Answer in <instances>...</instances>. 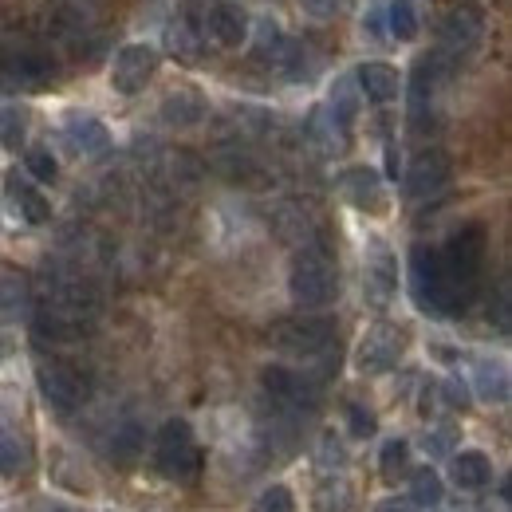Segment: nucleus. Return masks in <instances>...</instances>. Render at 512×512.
<instances>
[{
    "instance_id": "obj_14",
    "label": "nucleus",
    "mask_w": 512,
    "mask_h": 512,
    "mask_svg": "<svg viewBox=\"0 0 512 512\" xmlns=\"http://www.w3.org/2000/svg\"><path fill=\"white\" fill-rule=\"evenodd\" d=\"M394 292H398V264L383 245H375L367 256V300L375 308H386L394 300Z\"/></svg>"
},
{
    "instance_id": "obj_9",
    "label": "nucleus",
    "mask_w": 512,
    "mask_h": 512,
    "mask_svg": "<svg viewBox=\"0 0 512 512\" xmlns=\"http://www.w3.org/2000/svg\"><path fill=\"white\" fill-rule=\"evenodd\" d=\"M449 178H453V162L446 150H422L406 170V197L410 201L438 197L449 186Z\"/></svg>"
},
{
    "instance_id": "obj_5",
    "label": "nucleus",
    "mask_w": 512,
    "mask_h": 512,
    "mask_svg": "<svg viewBox=\"0 0 512 512\" xmlns=\"http://www.w3.org/2000/svg\"><path fill=\"white\" fill-rule=\"evenodd\" d=\"M154 457H158V469H162V477H170V481H182V485L197 481V469H201V453H197V446H193L190 422H182V418H170V422L158 430V446H154Z\"/></svg>"
},
{
    "instance_id": "obj_8",
    "label": "nucleus",
    "mask_w": 512,
    "mask_h": 512,
    "mask_svg": "<svg viewBox=\"0 0 512 512\" xmlns=\"http://www.w3.org/2000/svg\"><path fill=\"white\" fill-rule=\"evenodd\" d=\"M402 351H406V331L394 327V323H379V327H371V331L363 335L355 363H359L363 375H383L390 367H398Z\"/></svg>"
},
{
    "instance_id": "obj_6",
    "label": "nucleus",
    "mask_w": 512,
    "mask_h": 512,
    "mask_svg": "<svg viewBox=\"0 0 512 512\" xmlns=\"http://www.w3.org/2000/svg\"><path fill=\"white\" fill-rule=\"evenodd\" d=\"M0 79L20 91H44L56 83V60L32 44H16L0 52Z\"/></svg>"
},
{
    "instance_id": "obj_15",
    "label": "nucleus",
    "mask_w": 512,
    "mask_h": 512,
    "mask_svg": "<svg viewBox=\"0 0 512 512\" xmlns=\"http://www.w3.org/2000/svg\"><path fill=\"white\" fill-rule=\"evenodd\" d=\"M343 193H347V201H351L355 209H363V213H383L386 209L383 178H379L375 170H367V166H355V170L343 174Z\"/></svg>"
},
{
    "instance_id": "obj_12",
    "label": "nucleus",
    "mask_w": 512,
    "mask_h": 512,
    "mask_svg": "<svg viewBox=\"0 0 512 512\" xmlns=\"http://www.w3.org/2000/svg\"><path fill=\"white\" fill-rule=\"evenodd\" d=\"M485 40V12L477 4H457L442 24V48L449 56H469Z\"/></svg>"
},
{
    "instance_id": "obj_20",
    "label": "nucleus",
    "mask_w": 512,
    "mask_h": 512,
    "mask_svg": "<svg viewBox=\"0 0 512 512\" xmlns=\"http://www.w3.org/2000/svg\"><path fill=\"white\" fill-rule=\"evenodd\" d=\"M272 64L280 67L292 83H308L316 71H320V56L308 48V44H296V40H280L276 48V60Z\"/></svg>"
},
{
    "instance_id": "obj_10",
    "label": "nucleus",
    "mask_w": 512,
    "mask_h": 512,
    "mask_svg": "<svg viewBox=\"0 0 512 512\" xmlns=\"http://www.w3.org/2000/svg\"><path fill=\"white\" fill-rule=\"evenodd\" d=\"M260 383L280 406H292V410H316L320 406V383L312 375H300L288 367H268Z\"/></svg>"
},
{
    "instance_id": "obj_16",
    "label": "nucleus",
    "mask_w": 512,
    "mask_h": 512,
    "mask_svg": "<svg viewBox=\"0 0 512 512\" xmlns=\"http://www.w3.org/2000/svg\"><path fill=\"white\" fill-rule=\"evenodd\" d=\"M64 138H67V146H71L75 154H83V158H99V154H107V146H111L107 127H103L99 119H91V115H67Z\"/></svg>"
},
{
    "instance_id": "obj_33",
    "label": "nucleus",
    "mask_w": 512,
    "mask_h": 512,
    "mask_svg": "<svg viewBox=\"0 0 512 512\" xmlns=\"http://www.w3.org/2000/svg\"><path fill=\"white\" fill-rule=\"evenodd\" d=\"M256 512H296V501H292V493L284 485H272V489H264Z\"/></svg>"
},
{
    "instance_id": "obj_37",
    "label": "nucleus",
    "mask_w": 512,
    "mask_h": 512,
    "mask_svg": "<svg viewBox=\"0 0 512 512\" xmlns=\"http://www.w3.org/2000/svg\"><path fill=\"white\" fill-rule=\"evenodd\" d=\"M442 390H446V402H449V406H461V410H465V402H469V398H465V386L449 379V383L442 386Z\"/></svg>"
},
{
    "instance_id": "obj_27",
    "label": "nucleus",
    "mask_w": 512,
    "mask_h": 512,
    "mask_svg": "<svg viewBox=\"0 0 512 512\" xmlns=\"http://www.w3.org/2000/svg\"><path fill=\"white\" fill-rule=\"evenodd\" d=\"M406 457H410V446L402 442V438H390L383 446V457H379V465H383V477L386 481H394L402 469H406Z\"/></svg>"
},
{
    "instance_id": "obj_21",
    "label": "nucleus",
    "mask_w": 512,
    "mask_h": 512,
    "mask_svg": "<svg viewBox=\"0 0 512 512\" xmlns=\"http://www.w3.org/2000/svg\"><path fill=\"white\" fill-rule=\"evenodd\" d=\"M8 201H12V209H16L28 225H44V221L52 217L48 197L40 190H32L28 182H20V178H8Z\"/></svg>"
},
{
    "instance_id": "obj_31",
    "label": "nucleus",
    "mask_w": 512,
    "mask_h": 512,
    "mask_svg": "<svg viewBox=\"0 0 512 512\" xmlns=\"http://www.w3.org/2000/svg\"><path fill=\"white\" fill-rule=\"evenodd\" d=\"M24 162H28V174H32L36 182H56V174H60L56 158H52L48 150H40V146H36V150H28V158H24Z\"/></svg>"
},
{
    "instance_id": "obj_3",
    "label": "nucleus",
    "mask_w": 512,
    "mask_h": 512,
    "mask_svg": "<svg viewBox=\"0 0 512 512\" xmlns=\"http://www.w3.org/2000/svg\"><path fill=\"white\" fill-rule=\"evenodd\" d=\"M268 343L296 359H316L335 347V323L323 316H292L268 327Z\"/></svg>"
},
{
    "instance_id": "obj_4",
    "label": "nucleus",
    "mask_w": 512,
    "mask_h": 512,
    "mask_svg": "<svg viewBox=\"0 0 512 512\" xmlns=\"http://www.w3.org/2000/svg\"><path fill=\"white\" fill-rule=\"evenodd\" d=\"M410 292H414V304L426 316H438L442 320V316L453 312V296H449L438 249H430V245H414L410 249Z\"/></svg>"
},
{
    "instance_id": "obj_30",
    "label": "nucleus",
    "mask_w": 512,
    "mask_h": 512,
    "mask_svg": "<svg viewBox=\"0 0 512 512\" xmlns=\"http://www.w3.org/2000/svg\"><path fill=\"white\" fill-rule=\"evenodd\" d=\"M138 449H142V430L138 426H123V430H115V442H111V453L119 457V461H134L138 457Z\"/></svg>"
},
{
    "instance_id": "obj_39",
    "label": "nucleus",
    "mask_w": 512,
    "mask_h": 512,
    "mask_svg": "<svg viewBox=\"0 0 512 512\" xmlns=\"http://www.w3.org/2000/svg\"><path fill=\"white\" fill-rule=\"evenodd\" d=\"M0 351H4V347H0Z\"/></svg>"
},
{
    "instance_id": "obj_32",
    "label": "nucleus",
    "mask_w": 512,
    "mask_h": 512,
    "mask_svg": "<svg viewBox=\"0 0 512 512\" xmlns=\"http://www.w3.org/2000/svg\"><path fill=\"white\" fill-rule=\"evenodd\" d=\"M347 426H351V434H355V438H371V434L379 430L375 414H371L367 406H359V402H351V406H347Z\"/></svg>"
},
{
    "instance_id": "obj_36",
    "label": "nucleus",
    "mask_w": 512,
    "mask_h": 512,
    "mask_svg": "<svg viewBox=\"0 0 512 512\" xmlns=\"http://www.w3.org/2000/svg\"><path fill=\"white\" fill-rule=\"evenodd\" d=\"M446 449H449V430H438V434L426 438V453H430V457H442Z\"/></svg>"
},
{
    "instance_id": "obj_29",
    "label": "nucleus",
    "mask_w": 512,
    "mask_h": 512,
    "mask_svg": "<svg viewBox=\"0 0 512 512\" xmlns=\"http://www.w3.org/2000/svg\"><path fill=\"white\" fill-rule=\"evenodd\" d=\"M16 469H20V446H16V434L0 418V477H12Z\"/></svg>"
},
{
    "instance_id": "obj_35",
    "label": "nucleus",
    "mask_w": 512,
    "mask_h": 512,
    "mask_svg": "<svg viewBox=\"0 0 512 512\" xmlns=\"http://www.w3.org/2000/svg\"><path fill=\"white\" fill-rule=\"evenodd\" d=\"M296 4H300V8H304L312 20H331V16H335V12H339L347 0H296Z\"/></svg>"
},
{
    "instance_id": "obj_23",
    "label": "nucleus",
    "mask_w": 512,
    "mask_h": 512,
    "mask_svg": "<svg viewBox=\"0 0 512 512\" xmlns=\"http://www.w3.org/2000/svg\"><path fill=\"white\" fill-rule=\"evenodd\" d=\"M442 497H446V485H442L438 469H430V465L426 469H414V477H410V501L418 509H438Z\"/></svg>"
},
{
    "instance_id": "obj_13",
    "label": "nucleus",
    "mask_w": 512,
    "mask_h": 512,
    "mask_svg": "<svg viewBox=\"0 0 512 512\" xmlns=\"http://www.w3.org/2000/svg\"><path fill=\"white\" fill-rule=\"evenodd\" d=\"M205 32H209V40L221 44V48H241V44L249 40V12H245L241 4L221 0V4H213V8L205 12Z\"/></svg>"
},
{
    "instance_id": "obj_25",
    "label": "nucleus",
    "mask_w": 512,
    "mask_h": 512,
    "mask_svg": "<svg viewBox=\"0 0 512 512\" xmlns=\"http://www.w3.org/2000/svg\"><path fill=\"white\" fill-rule=\"evenodd\" d=\"M355 115H359V99H355L351 83L343 79V83L331 87V127L339 130V134H347L351 123H355Z\"/></svg>"
},
{
    "instance_id": "obj_1",
    "label": "nucleus",
    "mask_w": 512,
    "mask_h": 512,
    "mask_svg": "<svg viewBox=\"0 0 512 512\" xmlns=\"http://www.w3.org/2000/svg\"><path fill=\"white\" fill-rule=\"evenodd\" d=\"M485 225H465L449 237V245L438 253L442 260V272H446L449 296H453V312L465 308L481 284V268H485Z\"/></svg>"
},
{
    "instance_id": "obj_2",
    "label": "nucleus",
    "mask_w": 512,
    "mask_h": 512,
    "mask_svg": "<svg viewBox=\"0 0 512 512\" xmlns=\"http://www.w3.org/2000/svg\"><path fill=\"white\" fill-rule=\"evenodd\" d=\"M288 292L300 308H327L335 296H339V268H335V256L327 253L323 245H304L296 260H292V272H288Z\"/></svg>"
},
{
    "instance_id": "obj_34",
    "label": "nucleus",
    "mask_w": 512,
    "mask_h": 512,
    "mask_svg": "<svg viewBox=\"0 0 512 512\" xmlns=\"http://www.w3.org/2000/svg\"><path fill=\"white\" fill-rule=\"evenodd\" d=\"M170 52H174V56H182V60H193V56H197V40L190 36V28H186V24L170 28Z\"/></svg>"
},
{
    "instance_id": "obj_24",
    "label": "nucleus",
    "mask_w": 512,
    "mask_h": 512,
    "mask_svg": "<svg viewBox=\"0 0 512 512\" xmlns=\"http://www.w3.org/2000/svg\"><path fill=\"white\" fill-rule=\"evenodd\" d=\"M386 32L402 44H410L418 36V12H414L410 0H390L386 4Z\"/></svg>"
},
{
    "instance_id": "obj_7",
    "label": "nucleus",
    "mask_w": 512,
    "mask_h": 512,
    "mask_svg": "<svg viewBox=\"0 0 512 512\" xmlns=\"http://www.w3.org/2000/svg\"><path fill=\"white\" fill-rule=\"evenodd\" d=\"M36 383H40L44 402L52 410H60V414H75L87 402V379L67 363H40L36 367Z\"/></svg>"
},
{
    "instance_id": "obj_28",
    "label": "nucleus",
    "mask_w": 512,
    "mask_h": 512,
    "mask_svg": "<svg viewBox=\"0 0 512 512\" xmlns=\"http://www.w3.org/2000/svg\"><path fill=\"white\" fill-rule=\"evenodd\" d=\"M20 142H24V115L16 107H4L0 111V146L16 150Z\"/></svg>"
},
{
    "instance_id": "obj_11",
    "label": "nucleus",
    "mask_w": 512,
    "mask_h": 512,
    "mask_svg": "<svg viewBox=\"0 0 512 512\" xmlns=\"http://www.w3.org/2000/svg\"><path fill=\"white\" fill-rule=\"evenodd\" d=\"M158 71V52L150 44H127L119 56H115V67H111V87L119 95H138L150 75Z\"/></svg>"
},
{
    "instance_id": "obj_22",
    "label": "nucleus",
    "mask_w": 512,
    "mask_h": 512,
    "mask_svg": "<svg viewBox=\"0 0 512 512\" xmlns=\"http://www.w3.org/2000/svg\"><path fill=\"white\" fill-rule=\"evenodd\" d=\"M28 304H32L28 280L16 272H0V323H16L20 316H28Z\"/></svg>"
},
{
    "instance_id": "obj_38",
    "label": "nucleus",
    "mask_w": 512,
    "mask_h": 512,
    "mask_svg": "<svg viewBox=\"0 0 512 512\" xmlns=\"http://www.w3.org/2000/svg\"><path fill=\"white\" fill-rule=\"evenodd\" d=\"M379 512H410V509H406V505H398V501H386Z\"/></svg>"
},
{
    "instance_id": "obj_26",
    "label": "nucleus",
    "mask_w": 512,
    "mask_h": 512,
    "mask_svg": "<svg viewBox=\"0 0 512 512\" xmlns=\"http://www.w3.org/2000/svg\"><path fill=\"white\" fill-rule=\"evenodd\" d=\"M477 394L485 402H509V375L501 363H477Z\"/></svg>"
},
{
    "instance_id": "obj_19",
    "label": "nucleus",
    "mask_w": 512,
    "mask_h": 512,
    "mask_svg": "<svg viewBox=\"0 0 512 512\" xmlns=\"http://www.w3.org/2000/svg\"><path fill=\"white\" fill-rule=\"evenodd\" d=\"M449 477H453L457 489L473 493V489H485V485L493 481V465H489V457H485L481 449H461V453H453Z\"/></svg>"
},
{
    "instance_id": "obj_18",
    "label": "nucleus",
    "mask_w": 512,
    "mask_h": 512,
    "mask_svg": "<svg viewBox=\"0 0 512 512\" xmlns=\"http://www.w3.org/2000/svg\"><path fill=\"white\" fill-rule=\"evenodd\" d=\"M355 83H359V91L371 99V103H394L398 99V87H402V79H398V71L390 64H379V60H371V64H363L355 71Z\"/></svg>"
},
{
    "instance_id": "obj_17",
    "label": "nucleus",
    "mask_w": 512,
    "mask_h": 512,
    "mask_svg": "<svg viewBox=\"0 0 512 512\" xmlns=\"http://www.w3.org/2000/svg\"><path fill=\"white\" fill-rule=\"evenodd\" d=\"M205 99L190 91V87H178V91H170L166 99H162V123L166 127H178V130H190L197 127L201 119H205Z\"/></svg>"
}]
</instances>
